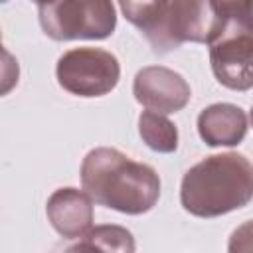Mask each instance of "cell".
I'll use <instances>...</instances> for the list:
<instances>
[{
    "instance_id": "7c38bea8",
    "label": "cell",
    "mask_w": 253,
    "mask_h": 253,
    "mask_svg": "<svg viewBox=\"0 0 253 253\" xmlns=\"http://www.w3.org/2000/svg\"><path fill=\"white\" fill-rule=\"evenodd\" d=\"M69 249H103V251H134V239L128 229L121 225H99L89 229L81 241Z\"/></svg>"
},
{
    "instance_id": "277c9868",
    "label": "cell",
    "mask_w": 253,
    "mask_h": 253,
    "mask_svg": "<svg viewBox=\"0 0 253 253\" xmlns=\"http://www.w3.org/2000/svg\"><path fill=\"white\" fill-rule=\"evenodd\" d=\"M210 61L215 79L233 91H247L253 85V26L241 20L219 22L208 42Z\"/></svg>"
},
{
    "instance_id": "2e32d148",
    "label": "cell",
    "mask_w": 253,
    "mask_h": 253,
    "mask_svg": "<svg viewBox=\"0 0 253 253\" xmlns=\"http://www.w3.org/2000/svg\"><path fill=\"white\" fill-rule=\"evenodd\" d=\"M4 2H8V0H0V4H4Z\"/></svg>"
},
{
    "instance_id": "9c48e42d",
    "label": "cell",
    "mask_w": 253,
    "mask_h": 253,
    "mask_svg": "<svg viewBox=\"0 0 253 253\" xmlns=\"http://www.w3.org/2000/svg\"><path fill=\"white\" fill-rule=\"evenodd\" d=\"M247 113L231 103L206 107L198 117V132L208 146H235L247 134Z\"/></svg>"
},
{
    "instance_id": "ba28073f",
    "label": "cell",
    "mask_w": 253,
    "mask_h": 253,
    "mask_svg": "<svg viewBox=\"0 0 253 253\" xmlns=\"http://www.w3.org/2000/svg\"><path fill=\"white\" fill-rule=\"evenodd\" d=\"M45 213L53 229L67 239L83 237L93 225L91 198L77 188L55 190L47 200Z\"/></svg>"
},
{
    "instance_id": "8992f818",
    "label": "cell",
    "mask_w": 253,
    "mask_h": 253,
    "mask_svg": "<svg viewBox=\"0 0 253 253\" xmlns=\"http://www.w3.org/2000/svg\"><path fill=\"white\" fill-rule=\"evenodd\" d=\"M217 26L219 20L210 0H168L166 16L148 43L154 53H168L184 42L208 43Z\"/></svg>"
},
{
    "instance_id": "4fadbf2b",
    "label": "cell",
    "mask_w": 253,
    "mask_h": 253,
    "mask_svg": "<svg viewBox=\"0 0 253 253\" xmlns=\"http://www.w3.org/2000/svg\"><path fill=\"white\" fill-rule=\"evenodd\" d=\"M219 22L241 20L251 22V0H210Z\"/></svg>"
},
{
    "instance_id": "3957f363",
    "label": "cell",
    "mask_w": 253,
    "mask_h": 253,
    "mask_svg": "<svg viewBox=\"0 0 253 253\" xmlns=\"http://www.w3.org/2000/svg\"><path fill=\"white\" fill-rule=\"evenodd\" d=\"M38 14L43 34L55 42L105 40L117 28L113 0H49Z\"/></svg>"
},
{
    "instance_id": "5b68a950",
    "label": "cell",
    "mask_w": 253,
    "mask_h": 253,
    "mask_svg": "<svg viewBox=\"0 0 253 253\" xmlns=\"http://www.w3.org/2000/svg\"><path fill=\"white\" fill-rule=\"evenodd\" d=\"M57 83L77 97H101L111 93L121 77L119 59L101 47H75L57 59Z\"/></svg>"
},
{
    "instance_id": "9a60e30c",
    "label": "cell",
    "mask_w": 253,
    "mask_h": 253,
    "mask_svg": "<svg viewBox=\"0 0 253 253\" xmlns=\"http://www.w3.org/2000/svg\"><path fill=\"white\" fill-rule=\"evenodd\" d=\"M34 2H38V4H43V2H49V0H34Z\"/></svg>"
},
{
    "instance_id": "8fae6325",
    "label": "cell",
    "mask_w": 253,
    "mask_h": 253,
    "mask_svg": "<svg viewBox=\"0 0 253 253\" xmlns=\"http://www.w3.org/2000/svg\"><path fill=\"white\" fill-rule=\"evenodd\" d=\"M125 18L148 40L160 26L168 10V0H119Z\"/></svg>"
},
{
    "instance_id": "e0dca14e",
    "label": "cell",
    "mask_w": 253,
    "mask_h": 253,
    "mask_svg": "<svg viewBox=\"0 0 253 253\" xmlns=\"http://www.w3.org/2000/svg\"><path fill=\"white\" fill-rule=\"evenodd\" d=\"M0 42H2V32H0Z\"/></svg>"
},
{
    "instance_id": "30bf717a",
    "label": "cell",
    "mask_w": 253,
    "mask_h": 253,
    "mask_svg": "<svg viewBox=\"0 0 253 253\" xmlns=\"http://www.w3.org/2000/svg\"><path fill=\"white\" fill-rule=\"evenodd\" d=\"M138 132L148 148L168 154L178 148V128L176 125L160 113L144 111L138 117Z\"/></svg>"
},
{
    "instance_id": "5bb4252c",
    "label": "cell",
    "mask_w": 253,
    "mask_h": 253,
    "mask_svg": "<svg viewBox=\"0 0 253 253\" xmlns=\"http://www.w3.org/2000/svg\"><path fill=\"white\" fill-rule=\"evenodd\" d=\"M18 79H20V63L0 42V97L8 95L18 85Z\"/></svg>"
},
{
    "instance_id": "6da1fadb",
    "label": "cell",
    "mask_w": 253,
    "mask_h": 253,
    "mask_svg": "<svg viewBox=\"0 0 253 253\" xmlns=\"http://www.w3.org/2000/svg\"><path fill=\"white\" fill-rule=\"evenodd\" d=\"M81 184L91 202L128 215L146 213L160 198V178L152 166L107 146L87 152Z\"/></svg>"
},
{
    "instance_id": "7a4b0ae2",
    "label": "cell",
    "mask_w": 253,
    "mask_h": 253,
    "mask_svg": "<svg viewBox=\"0 0 253 253\" xmlns=\"http://www.w3.org/2000/svg\"><path fill=\"white\" fill-rule=\"evenodd\" d=\"M253 196V166L237 152L211 154L182 178L180 202L198 217H217L241 210Z\"/></svg>"
},
{
    "instance_id": "52a82bcc",
    "label": "cell",
    "mask_w": 253,
    "mask_h": 253,
    "mask_svg": "<svg viewBox=\"0 0 253 253\" xmlns=\"http://www.w3.org/2000/svg\"><path fill=\"white\" fill-rule=\"evenodd\" d=\"M132 93L142 107L160 115L182 111L192 97L188 81L174 69L162 65L142 67L134 77Z\"/></svg>"
}]
</instances>
